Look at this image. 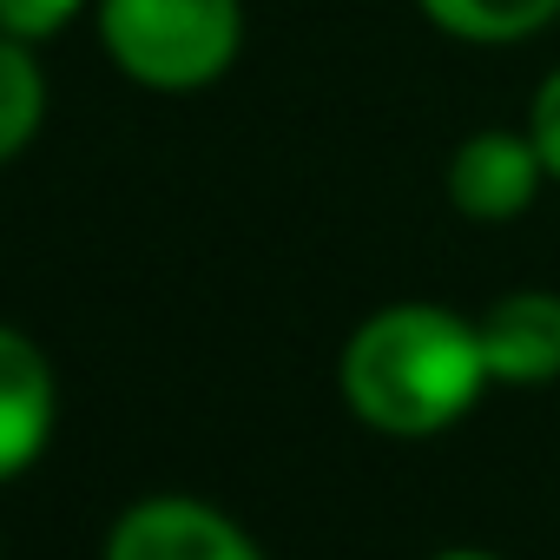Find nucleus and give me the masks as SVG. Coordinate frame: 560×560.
<instances>
[{
    "label": "nucleus",
    "instance_id": "obj_1",
    "mask_svg": "<svg viewBox=\"0 0 560 560\" xmlns=\"http://www.w3.org/2000/svg\"><path fill=\"white\" fill-rule=\"evenodd\" d=\"M488 383L481 330L442 304L376 311L343 350V396L383 435L448 429Z\"/></svg>",
    "mask_w": 560,
    "mask_h": 560
},
{
    "label": "nucleus",
    "instance_id": "obj_2",
    "mask_svg": "<svg viewBox=\"0 0 560 560\" xmlns=\"http://www.w3.org/2000/svg\"><path fill=\"white\" fill-rule=\"evenodd\" d=\"M100 40L126 80L198 93L237 60L244 14L237 0H100Z\"/></svg>",
    "mask_w": 560,
    "mask_h": 560
},
{
    "label": "nucleus",
    "instance_id": "obj_3",
    "mask_svg": "<svg viewBox=\"0 0 560 560\" xmlns=\"http://www.w3.org/2000/svg\"><path fill=\"white\" fill-rule=\"evenodd\" d=\"M106 560H264L244 527L205 501H145L113 527Z\"/></svg>",
    "mask_w": 560,
    "mask_h": 560
},
{
    "label": "nucleus",
    "instance_id": "obj_4",
    "mask_svg": "<svg viewBox=\"0 0 560 560\" xmlns=\"http://www.w3.org/2000/svg\"><path fill=\"white\" fill-rule=\"evenodd\" d=\"M540 178H547V165H540L534 139H521V132H475L455 152V165H448V198H455V211H468L481 224H501V218H521L534 205Z\"/></svg>",
    "mask_w": 560,
    "mask_h": 560
},
{
    "label": "nucleus",
    "instance_id": "obj_5",
    "mask_svg": "<svg viewBox=\"0 0 560 560\" xmlns=\"http://www.w3.org/2000/svg\"><path fill=\"white\" fill-rule=\"evenodd\" d=\"M481 357L494 383H553L560 376V298L553 291H514L481 324Z\"/></svg>",
    "mask_w": 560,
    "mask_h": 560
},
{
    "label": "nucleus",
    "instance_id": "obj_6",
    "mask_svg": "<svg viewBox=\"0 0 560 560\" xmlns=\"http://www.w3.org/2000/svg\"><path fill=\"white\" fill-rule=\"evenodd\" d=\"M47 429H54V376H47V357L0 330V481L21 475L40 448H47Z\"/></svg>",
    "mask_w": 560,
    "mask_h": 560
},
{
    "label": "nucleus",
    "instance_id": "obj_7",
    "mask_svg": "<svg viewBox=\"0 0 560 560\" xmlns=\"http://www.w3.org/2000/svg\"><path fill=\"white\" fill-rule=\"evenodd\" d=\"M422 14L455 34V40H481V47H508V40H527L540 34L560 0H422Z\"/></svg>",
    "mask_w": 560,
    "mask_h": 560
},
{
    "label": "nucleus",
    "instance_id": "obj_8",
    "mask_svg": "<svg viewBox=\"0 0 560 560\" xmlns=\"http://www.w3.org/2000/svg\"><path fill=\"white\" fill-rule=\"evenodd\" d=\"M40 113H47V80H40L27 40L0 27V165L40 132Z\"/></svg>",
    "mask_w": 560,
    "mask_h": 560
},
{
    "label": "nucleus",
    "instance_id": "obj_9",
    "mask_svg": "<svg viewBox=\"0 0 560 560\" xmlns=\"http://www.w3.org/2000/svg\"><path fill=\"white\" fill-rule=\"evenodd\" d=\"M80 8H86V0H0V27L21 34V40H47V34H60Z\"/></svg>",
    "mask_w": 560,
    "mask_h": 560
},
{
    "label": "nucleus",
    "instance_id": "obj_10",
    "mask_svg": "<svg viewBox=\"0 0 560 560\" xmlns=\"http://www.w3.org/2000/svg\"><path fill=\"white\" fill-rule=\"evenodd\" d=\"M527 139L547 165V178H560V67L547 73V86L534 93V119H527Z\"/></svg>",
    "mask_w": 560,
    "mask_h": 560
},
{
    "label": "nucleus",
    "instance_id": "obj_11",
    "mask_svg": "<svg viewBox=\"0 0 560 560\" xmlns=\"http://www.w3.org/2000/svg\"><path fill=\"white\" fill-rule=\"evenodd\" d=\"M435 560H494V553H435Z\"/></svg>",
    "mask_w": 560,
    "mask_h": 560
}]
</instances>
